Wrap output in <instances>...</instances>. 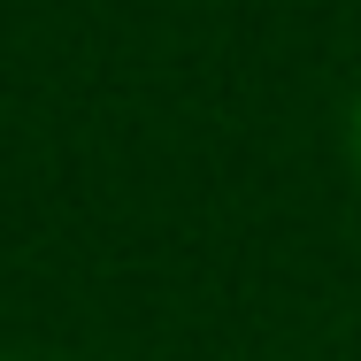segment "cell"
<instances>
[{
  "mask_svg": "<svg viewBox=\"0 0 361 361\" xmlns=\"http://www.w3.org/2000/svg\"><path fill=\"white\" fill-rule=\"evenodd\" d=\"M346 146H354V169H361V92H354V116H346Z\"/></svg>",
  "mask_w": 361,
  "mask_h": 361,
  "instance_id": "obj_1",
  "label": "cell"
}]
</instances>
